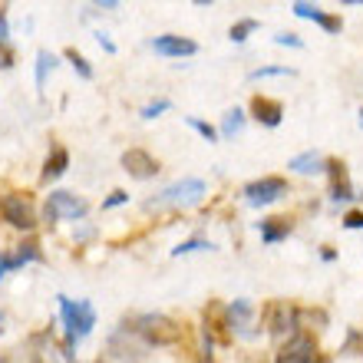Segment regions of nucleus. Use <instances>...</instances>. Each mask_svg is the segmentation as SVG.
Returning a JSON list of instances; mask_svg holds the SVG:
<instances>
[{"label":"nucleus","mask_w":363,"mask_h":363,"mask_svg":"<svg viewBox=\"0 0 363 363\" xmlns=\"http://www.w3.org/2000/svg\"><path fill=\"white\" fill-rule=\"evenodd\" d=\"M60 301V320H63V357L67 363H77V347L93 334L96 327V311L89 301H73L67 294H57Z\"/></svg>","instance_id":"f257e3e1"},{"label":"nucleus","mask_w":363,"mask_h":363,"mask_svg":"<svg viewBox=\"0 0 363 363\" xmlns=\"http://www.w3.org/2000/svg\"><path fill=\"white\" fill-rule=\"evenodd\" d=\"M119 327L133 330L149 350L152 347H172L182 340V327L165 314H133V317H123Z\"/></svg>","instance_id":"f03ea898"},{"label":"nucleus","mask_w":363,"mask_h":363,"mask_svg":"<svg viewBox=\"0 0 363 363\" xmlns=\"http://www.w3.org/2000/svg\"><path fill=\"white\" fill-rule=\"evenodd\" d=\"M208 195V185L201 179H179L172 182V185H165L155 199L145 201V208L155 211V208H195V205H201V199Z\"/></svg>","instance_id":"7ed1b4c3"},{"label":"nucleus","mask_w":363,"mask_h":363,"mask_svg":"<svg viewBox=\"0 0 363 363\" xmlns=\"http://www.w3.org/2000/svg\"><path fill=\"white\" fill-rule=\"evenodd\" d=\"M86 199H79V195H73V191H50V199H47V208H43V221L47 225H57L60 218H67V221H83L86 218Z\"/></svg>","instance_id":"20e7f679"},{"label":"nucleus","mask_w":363,"mask_h":363,"mask_svg":"<svg viewBox=\"0 0 363 363\" xmlns=\"http://www.w3.org/2000/svg\"><path fill=\"white\" fill-rule=\"evenodd\" d=\"M0 218L17 231H33L37 228V208H33V201H30L27 195H20V191L0 195Z\"/></svg>","instance_id":"39448f33"},{"label":"nucleus","mask_w":363,"mask_h":363,"mask_svg":"<svg viewBox=\"0 0 363 363\" xmlns=\"http://www.w3.org/2000/svg\"><path fill=\"white\" fill-rule=\"evenodd\" d=\"M245 201H248L251 208H264V205H274L287 195V179L281 175H261V179L248 182L245 189H241Z\"/></svg>","instance_id":"423d86ee"},{"label":"nucleus","mask_w":363,"mask_h":363,"mask_svg":"<svg viewBox=\"0 0 363 363\" xmlns=\"http://www.w3.org/2000/svg\"><path fill=\"white\" fill-rule=\"evenodd\" d=\"M106 350H109V357H113V360H119V363H143L145 357H149V347H145L143 340L133 334V330H125V327H119V330H113V334H109Z\"/></svg>","instance_id":"0eeeda50"},{"label":"nucleus","mask_w":363,"mask_h":363,"mask_svg":"<svg viewBox=\"0 0 363 363\" xmlns=\"http://www.w3.org/2000/svg\"><path fill=\"white\" fill-rule=\"evenodd\" d=\"M119 162H123L125 172L133 175V179H139V182H149V179L159 175V159L149 155L145 149H139V145H135V149H125Z\"/></svg>","instance_id":"6e6552de"},{"label":"nucleus","mask_w":363,"mask_h":363,"mask_svg":"<svg viewBox=\"0 0 363 363\" xmlns=\"http://www.w3.org/2000/svg\"><path fill=\"white\" fill-rule=\"evenodd\" d=\"M327 175H330V201L340 205V201H354L357 199V189L350 182V172L340 159H327Z\"/></svg>","instance_id":"1a4fd4ad"},{"label":"nucleus","mask_w":363,"mask_h":363,"mask_svg":"<svg viewBox=\"0 0 363 363\" xmlns=\"http://www.w3.org/2000/svg\"><path fill=\"white\" fill-rule=\"evenodd\" d=\"M149 47H152L159 57H172V60L195 57V53H199V43L189 37H179V33H162V37H155Z\"/></svg>","instance_id":"9d476101"},{"label":"nucleus","mask_w":363,"mask_h":363,"mask_svg":"<svg viewBox=\"0 0 363 363\" xmlns=\"http://www.w3.org/2000/svg\"><path fill=\"white\" fill-rule=\"evenodd\" d=\"M317 360V347H314V337L307 334H294L291 340L284 344V350L277 354L274 363H314Z\"/></svg>","instance_id":"9b49d317"},{"label":"nucleus","mask_w":363,"mask_h":363,"mask_svg":"<svg viewBox=\"0 0 363 363\" xmlns=\"http://www.w3.org/2000/svg\"><path fill=\"white\" fill-rule=\"evenodd\" d=\"M251 116H255V123H261L264 129H277L281 119H284V103H281V99H271V96H255V99H251Z\"/></svg>","instance_id":"f8f14e48"},{"label":"nucleus","mask_w":363,"mask_h":363,"mask_svg":"<svg viewBox=\"0 0 363 363\" xmlns=\"http://www.w3.org/2000/svg\"><path fill=\"white\" fill-rule=\"evenodd\" d=\"M291 10H294V17H301V20H314L317 27H324L327 33H340V30H344V20L334 17V13H327V10H320V7H314V4L297 0V4H291Z\"/></svg>","instance_id":"ddd939ff"},{"label":"nucleus","mask_w":363,"mask_h":363,"mask_svg":"<svg viewBox=\"0 0 363 363\" xmlns=\"http://www.w3.org/2000/svg\"><path fill=\"white\" fill-rule=\"evenodd\" d=\"M228 327L235 330V334H241V337H251V317H255V304H251L248 297H238V301H231L228 304Z\"/></svg>","instance_id":"4468645a"},{"label":"nucleus","mask_w":363,"mask_h":363,"mask_svg":"<svg viewBox=\"0 0 363 363\" xmlns=\"http://www.w3.org/2000/svg\"><path fill=\"white\" fill-rule=\"evenodd\" d=\"M67 169H69V152L63 149V145H50V155H47V162H43V172H40V182H57V179H63L67 175Z\"/></svg>","instance_id":"2eb2a0df"},{"label":"nucleus","mask_w":363,"mask_h":363,"mask_svg":"<svg viewBox=\"0 0 363 363\" xmlns=\"http://www.w3.org/2000/svg\"><path fill=\"white\" fill-rule=\"evenodd\" d=\"M291 231H294V225L287 218H261L258 221V235L264 245H281V241L291 238Z\"/></svg>","instance_id":"dca6fc26"},{"label":"nucleus","mask_w":363,"mask_h":363,"mask_svg":"<svg viewBox=\"0 0 363 363\" xmlns=\"http://www.w3.org/2000/svg\"><path fill=\"white\" fill-rule=\"evenodd\" d=\"M287 169H291V172H297V175H320V172H327V155L314 152V149H307V152L294 155V159L287 162Z\"/></svg>","instance_id":"f3484780"},{"label":"nucleus","mask_w":363,"mask_h":363,"mask_svg":"<svg viewBox=\"0 0 363 363\" xmlns=\"http://www.w3.org/2000/svg\"><path fill=\"white\" fill-rule=\"evenodd\" d=\"M0 67L10 69L13 57H10V23H7V7H0Z\"/></svg>","instance_id":"a211bd4d"},{"label":"nucleus","mask_w":363,"mask_h":363,"mask_svg":"<svg viewBox=\"0 0 363 363\" xmlns=\"http://www.w3.org/2000/svg\"><path fill=\"white\" fill-rule=\"evenodd\" d=\"M241 129H245V113H241V109H228V113H225V119H221L218 135H221V139H235Z\"/></svg>","instance_id":"6ab92c4d"},{"label":"nucleus","mask_w":363,"mask_h":363,"mask_svg":"<svg viewBox=\"0 0 363 363\" xmlns=\"http://www.w3.org/2000/svg\"><path fill=\"white\" fill-rule=\"evenodd\" d=\"M53 69H57V57H53L50 50H40L37 53V86L40 89L47 86V77L53 73Z\"/></svg>","instance_id":"aec40b11"},{"label":"nucleus","mask_w":363,"mask_h":363,"mask_svg":"<svg viewBox=\"0 0 363 363\" xmlns=\"http://www.w3.org/2000/svg\"><path fill=\"white\" fill-rule=\"evenodd\" d=\"M195 251H215V245H211L208 238H189V241H182V245H175V248H172V258H182V255H195Z\"/></svg>","instance_id":"412c9836"},{"label":"nucleus","mask_w":363,"mask_h":363,"mask_svg":"<svg viewBox=\"0 0 363 363\" xmlns=\"http://www.w3.org/2000/svg\"><path fill=\"white\" fill-rule=\"evenodd\" d=\"M261 23L255 17H245V20H238V23H235V27H231V43H245V40L251 37V33H255V30H258Z\"/></svg>","instance_id":"4be33fe9"},{"label":"nucleus","mask_w":363,"mask_h":363,"mask_svg":"<svg viewBox=\"0 0 363 363\" xmlns=\"http://www.w3.org/2000/svg\"><path fill=\"white\" fill-rule=\"evenodd\" d=\"M271 77H297V69L281 63V67H258L248 73V79H271Z\"/></svg>","instance_id":"5701e85b"},{"label":"nucleus","mask_w":363,"mask_h":363,"mask_svg":"<svg viewBox=\"0 0 363 363\" xmlns=\"http://www.w3.org/2000/svg\"><path fill=\"white\" fill-rule=\"evenodd\" d=\"M340 357H363V334L360 330H347V340H344V347H340Z\"/></svg>","instance_id":"b1692460"},{"label":"nucleus","mask_w":363,"mask_h":363,"mask_svg":"<svg viewBox=\"0 0 363 363\" xmlns=\"http://www.w3.org/2000/svg\"><path fill=\"white\" fill-rule=\"evenodd\" d=\"M185 123H189L191 129H195V133H199L201 139H205V143H218V139H221V135H218V129H215V125H211V123H205V119H199V116H189Z\"/></svg>","instance_id":"393cba45"},{"label":"nucleus","mask_w":363,"mask_h":363,"mask_svg":"<svg viewBox=\"0 0 363 363\" xmlns=\"http://www.w3.org/2000/svg\"><path fill=\"white\" fill-rule=\"evenodd\" d=\"M67 60H69V63H73V69H77V73H79V77H83V79H93V77H96V73H93V67H89V60L83 57L79 50H73V47H69V50H67Z\"/></svg>","instance_id":"a878e982"},{"label":"nucleus","mask_w":363,"mask_h":363,"mask_svg":"<svg viewBox=\"0 0 363 363\" xmlns=\"http://www.w3.org/2000/svg\"><path fill=\"white\" fill-rule=\"evenodd\" d=\"M169 109H172V99H165V96H162V99H152V103H145L139 116H143V119H159V116L169 113Z\"/></svg>","instance_id":"bb28decb"},{"label":"nucleus","mask_w":363,"mask_h":363,"mask_svg":"<svg viewBox=\"0 0 363 363\" xmlns=\"http://www.w3.org/2000/svg\"><path fill=\"white\" fill-rule=\"evenodd\" d=\"M17 268H23V261L17 258V251H0V281Z\"/></svg>","instance_id":"cd10ccee"},{"label":"nucleus","mask_w":363,"mask_h":363,"mask_svg":"<svg viewBox=\"0 0 363 363\" xmlns=\"http://www.w3.org/2000/svg\"><path fill=\"white\" fill-rule=\"evenodd\" d=\"M125 201H129V191H125V189H116L109 199H103V211L119 208V205H125Z\"/></svg>","instance_id":"c85d7f7f"},{"label":"nucleus","mask_w":363,"mask_h":363,"mask_svg":"<svg viewBox=\"0 0 363 363\" xmlns=\"http://www.w3.org/2000/svg\"><path fill=\"white\" fill-rule=\"evenodd\" d=\"M277 47H291V50H304V40L297 37V33H277L274 37Z\"/></svg>","instance_id":"c756f323"},{"label":"nucleus","mask_w":363,"mask_h":363,"mask_svg":"<svg viewBox=\"0 0 363 363\" xmlns=\"http://www.w3.org/2000/svg\"><path fill=\"white\" fill-rule=\"evenodd\" d=\"M344 228L347 231H363V211H347V215H344Z\"/></svg>","instance_id":"7c9ffc66"},{"label":"nucleus","mask_w":363,"mask_h":363,"mask_svg":"<svg viewBox=\"0 0 363 363\" xmlns=\"http://www.w3.org/2000/svg\"><path fill=\"white\" fill-rule=\"evenodd\" d=\"M96 43H99L106 53H116V43L109 40V33H103V30H96Z\"/></svg>","instance_id":"2f4dec72"},{"label":"nucleus","mask_w":363,"mask_h":363,"mask_svg":"<svg viewBox=\"0 0 363 363\" xmlns=\"http://www.w3.org/2000/svg\"><path fill=\"white\" fill-rule=\"evenodd\" d=\"M93 225H83V228H77V241H89V238H93Z\"/></svg>","instance_id":"473e14b6"},{"label":"nucleus","mask_w":363,"mask_h":363,"mask_svg":"<svg viewBox=\"0 0 363 363\" xmlns=\"http://www.w3.org/2000/svg\"><path fill=\"white\" fill-rule=\"evenodd\" d=\"M320 258H324V261H334L337 251H334V248H324V251H320Z\"/></svg>","instance_id":"72a5a7b5"},{"label":"nucleus","mask_w":363,"mask_h":363,"mask_svg":"<svg viewBox=\"0 0 363 363\" xmlns=\"http://www.w3.org/2000/svg\"><path fill=\"white\" fill-rule=\"evenodd\" d=\"M0 330H4V311H0Z\"/></svg>","instance_id":"f704fd0d"},{"label":"nucleus","mask_w":363,"mask_h":363,"mask_svg":"<svg viewBox=\"0 0 363 363\" xmlns=\"http://www.w3.org/2000/svg\"><path fill=\"white\" fill-rule=\"evenodd\" d=\"M360 129H363V109H360Z\"/></svg>","instance_id":"c9c22d12"},{"label":"nucleus","mask_w":363,"mask_h":363,"mask_svg":"<svg viewBox=\"0 0 363 363\" xmlns=\"http://www.w3.org/2000/svg\"><path fill=\"white\" fill-rule=\"evenodd\" d=\"M96 363H106V360H96Z\"/></svg>","instance_id":"e433bc0d"}]
</instances>
